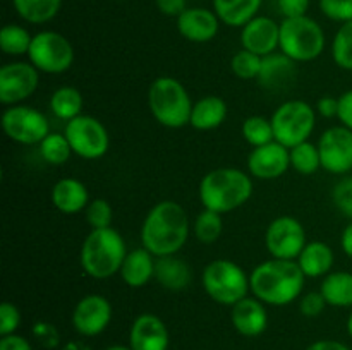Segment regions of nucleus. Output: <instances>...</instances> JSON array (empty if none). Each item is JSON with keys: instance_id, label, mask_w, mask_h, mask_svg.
I'll use <instances>...</instances> for the list:
<instances>
[{"instance_id": "1", "label": "nucleus", "mask_w": 352, "mask_h": 350, "mask_svg": "<svg viewBox=\"0 0 352 350\" xmlns=\"http://www.w3.org/2000/svg\"><path fill=\"white\" fill-rule=\"evenodd\" d=\"M188 213L175 201L157 202L141 226V244L155 257L177 254L188 242Z\"/></svg>"}, {"instance_id": "2", "label": "nucleus", "mask_w": 352, "mask_h": 350, "mask_svg": "<svg viewBox=\"0 0 352 350\" xmlns=\"http://www.w3.org/2000/svg\"><path fill=\"white\" fill-rule=\"evenodd\" d=\"M305 280L298 261L272 257L251 271L250 287L263 304L287 305L301 297Z\"/></svg>"}, {"instance_id": "3", "label": "nucleus", "mask_w": 352, "mask_h": 350, "mask_svg": "<svg viewBox=\"0 0 352 350\" xmlns=\"http://www.w3.org/2000/svg\"><path fill=\"white\" fill-rule=\"evenodd\" d=\"M253 194V180L239 168H215L199 182V201L203 208L229 213L250 201Z\"/></svg>"}, {"instance_id": "4", "label": "nucleus", "mask_w": 352, "mask_h": 350, "mask_svg": "<svg viewBox=\"0 0 352 350\" xmlns=\"http://www.w3.org/2000/svg\"><path fill=\"white\" fill-rule=\"evenodd\" d=\"M126 256V242L117 230L93 229L82 242L81 266L88 277L105 280L120 273Z\"/></svg>"}, {"instance_id": "5", "label": "nucleus", "mask_w": 352, "mask_h": 350, "mask_svg": "<svg viewBox=\"0 0 352 350\" xmlns=\"http://www.w3.org/2000/svg\"><path fill=\"white\" fill-rule=\"evenodd\" d=\"M191 102L188 89L174 78L162 75L151 82L148 89V106L158 124L168 129H179L189 124Z\"/></svg>"}, {"instance_id": "6", "label": "nucleus", "mask_w": 352, "mask_h": 350, "mask_svg": "<svg viewBox=\"0 0 352 350\" xmlns=\"http://www.w3.org/2000/svg\"><path fill=\"white\" fill-rule=\"evenodd\" d=\"M278 48L294 62H311L325 50V33L311 17H287L280 23Z\"/></svg>"}, {"instance_id": "7", "label": "nucleus", "mask_w": 352, "mask_h": 350, "mask_svg": "<svg viewBox=\"0 0 352 350\" xmlns=\"http://www.w3.org/2000/svg\"><path fill=\"white\" fill-rule=\"evenodd\" d=\"M201 283L210 299L230 307L248 297V292L251 290L246 271L229 259H215L206 264Z\"/></svg>"}, {"instance_id": "8", "label": "nucleus", "mask_w": 352, "mask_h": 350, "mask_svg": "<svg viewBox=\"0 0 352 350\" xmlns=\"http://www.w3.org/2000/svg\"><path fill=\"white\" fill-rule=\"evenodd\" d=\"M270 120L275 141L291 150L309 139L316 126V113L309 103L289 100L275 110Z\"/></svg>"}, {"instance_id": "9", "label": "nucleus", "mask_w": 352, "mask_h": 350, "mask_svg": "<svg viewBox=\"0 0 352 350\" xmlns=\"http://www.w3.org/2000/svg\"><path fill=\"white\" fill-rule=\"evenodd\" d=\"M30 62L45 74H62L74 62V48L71 41L55 31H41L34 34L28 51Z\"/></svg>"}, {"instance_id": "10", "label": "nucleus", "mask_w": 352, "mask_h": 350, "mask_svg": "<svg viewBox=\"0 0 352 350\" xmlns=\"http://www.w3.org/2000/svg\"><path fill=\"white\" fill-rule=\"evenodd\" d=\"M72 153L85 160H98L109 151L110 137L105 126L91 115H79L69 120L64 130Z\"/></svg>"}, {"instance_id": "11", "label": "nucleus", "mask_w": 352, "mask_h": 350, "mask_svg": "<svg viewBox=\"0 0 352 350\" xmlns=\"http://www.w3.org/2000/svg\"><path fill=\"white\" fill-rule=\"evenodd\" d=\"M2 129L9 139L19 144H40L50 134V124L36 108L14 105L3 112Z\"/></svg>"}, {"instance_id": "12", "label": "nucleus", "mask_w": 352, "mask_h": 350, "mask_svg": "<svg viewBox=\"0 0 352 350\" xmlns=\"http://www.w3.org/2000/svg\"><path fill=\"white\" fill-rule=\"evenodd\" d=\"M265 244L272 257L296 261L308 244L305 226L294 216H278L268 225Z\"/></svg>"}, {"instance_id": "13", "label": "nucleus", "mask_w": 352, "mask_h": 350, "mask_svg": "<svg viewBox=\"0 0 352 350\" xmlns=\"http://www.w3.org/2000/svg\"><path fill=\"white\" fill-rule=\"evenodd\" d=\"M322 168L336 175L349 174L352 170V129L336 126L327 129L318 141Z\"/></svg>"}, {"instance_id": "14", "label": "nucleus", "mask_w": 352, "mask_h": 350, "mask_svg": "<svg viewBox=\"0 0 352 350\" xmlns=\"http://www.w3.org/2000/svg\"><path fill=\"white\" fill-rule=\"evenodd\" d=\"M40 84V71L28 62H10L0 69V102L17 105L30 98Z\"/></svg>"}, {"instance_id": "15", "label": "nucleus", "mask_w": 352, "mask_h": 350, "mask_svg": "<svg viewBox=\"0 0 352 350\" xmlns=\"http://www.w3.org/2000/svg\"><path fill=\"white\" fill-rule=\"evenodd\" d=\"M112 319V305L103 295L89 294L76 304L72 325L82 336H96L109 326Z\"/></svg>"}, {"instance_id": "16", "label": "nucleus", "mask_w": 352, "mask_h": 350, "mask_svg": "<svg viewBox=\"0 0 352 350\" xmlns=\"http://www.w3.org/2000/svg\"><path fill=\"white\" fill-rule=\"evenodd\" d=\"M289 167H291L289 148L277 141L254 148L248 158L250 174L261 180H274V178L282 177L289 170Z\"/></svg>"}, {"instance_id": "17", "label": "nucleus", "mask_w": 352, "mask_h": 350, "mask_svg": "<svg viewBox=\"0 0 352 350\" xmlns=\"http://www.w3.org/2000/svg\"><path fill=\"white\" fill-rule=\"evenodd\" d=\"M241 43L248 51L267 57L272 55L280 45V24L265 16H256L243 26L241 31Z\"/></svg>"}, {"instance_id": "18", "label": "nucleus", "mask_w": 352, "mask_h": 350, "mask_svg": "<svg viewBox=\"0 0 352 350\" xmlns=\"http://www.w3.org/2000/svg\"><path fill=\"white\" fill-rule=\"evenodd\" d=\"M129 347L133 350H167L168 329L155 314H141L134 319L129 331Z\"/></svg>"}, {"instance_id": "19", "label": "nucleus", "mask_w": 352, "mask_h": 350, "mask_svg": "<svg viewBox=\"0 0 352 350\" xmlns=\"http://www.w3.org/2000/svg\"><path fill=\"white\" fill-rule=\"evenodd\" d=\"M220 19L215 12L201 7L186 9L177 17V30L182 36L192 43L212 41L219 33Z\"/></svg>"}, {"instance_id": "20", "label": "nucleus", "mask_w": 352, "mask_h": 350, "mask_svg": "<svg viewBox=\"0 0 352 350\" xmlns=\"http://www.w3.org/2000/svg\"><path fill=\"white\" fill-rule=\"evenodd\" d=\"M296 79V62L284 54H272L261 60L258 84L267 91H284Z\"/></svg>"}, {"instance_id": "21", "label": "nucleus", "mask_w": 352, "mask_h": 350, "mask_svg": "<svg viewBox=\"0 0 352 350\" xmlns=\"http://www.w3.org/2000/svg\"><path fill=\"white\" fill-rule=\"evenodd\" d=\"M230 319L243 336H258L267 329L268 314L263 302L256 297H244L232 305Z\"/></svg>"}, {"instance_id": "22", "label": "nucleus", "mask_w": 352, "mask_h": 350, "mask_svg": "<svg viewBox=\"0 0 352 350\" xmlns=\"http://www.w3.org/2000/svg\"><path fill=\"white\" fill-rule=\"evenodd\" d=\"M52 202L64 215H76L89 205L86 185L78 178H62L52 187Z\"/></svg>"}, {"instance_id": "23", "label": "nucleus", "mask_w": 352, "mask_h": 350, "mask_svg": "<svg viewBox=\"0 0 352 350\" xmlns=\"http://www.w3.org/2000/svg\"><path fill=\"white\" fill-rule=\"evenodd\" d=\"M148 249H133L127 253L120 268V278L131 288H141L155 278V259Z\"/></svg>"}, {"instance_id": "24", "label": "nucleus", "mask_w": 352, "mask_h": 350, "mask_svg": "<svg viewBox=\"0 0 352 350\" xmlns=\"http://www.w3.org/2000/svg\"><path fill=\"white\" fill-rule=\"evenodd\" d=\"M296 261H298L305 277H327L333 266V250L329 244L322 242V240H313V242L306 244Z\"/></svg>"}, {"instance_id": "25", "label": "nucleus", "mask_w": 352, "mask_h": 350, "mask_svg": "<svg viewBox=\"0 0 352 350\" xmlns=\"http://www.w3.org/2000/svg\"><path fill=\"white\" fill-rule=\"evenodd\" d=\"M155 278L167 290H184L191 283V270L188 263L174 256L157 257L155 261Z\"/></svg>"}, {"instance_id": "26", "label": "nucleus", "mask_w": 352, "mask_h": 350, "mask_svg": "<svg viewBox=\"0 0 352 350\" xmlns=\"http://www.w3.org/2000/svg\"><path fill=\"white\" fill-rule=\"evenodd\" d=\"M227 117V103L220 96H205L192 105L191 124L198 130H212L222 126Z\"/></svg>"}, {"instance_id": "27", "label": "nucleus", "mask_w": 352, "mask_h": 350, "mask_svg": "<svg viewBox=\"0 0 352 350\" xmlns=\"http://www.w3.org/2000/svg\"><path fill=\"white\" fill-rule=\"evenodd\" d=\"M263 0H213L215 14L227 26L243 27L260 10Z\"/></svg>"}, {"instance_id": "28", "label": "nucleus", "mask_w": 352, "mask_h": 350, "mask_svg": "<svg viewBox=\"0 0 352 350\" xmlns=\"http://www.w3.org/2000/svg\"><path fill=\"white\" fill-rule=\"evenodd\" d=\"M320 292L327 304L333 307H352V273L333 271L323 278Z\"/></svg>"}, {"instance_id": "29", "label": "nucleus", "mask_w": 352, "mask_h": 350, "mask_svg": "<svg viewBox=\"0 0 352 350\" xmlns=\"http://www.w3.org/2000/svg\"><path fill=\"white\" fill-rule=\"evenodd\" d=\"M82 95L78 88L72 86H62L55 89L54 95L50 96V110L57 119L60 120H72L81 115L82 110Z\"/></svg>"}, {"instance_id": "30", "label": "nucleus", "mask_w": 352, "mask_h": 350, "mask_svg": "<svg viewBox=\"0 0 352 350\" xmlns=\"http://www.w3.org/2000/svg\"><path fill=\"white\" fill-rule=\"evenodd\" d=\"M12 3L24 21L31 24H43L57 16L62 0H12Z\"/></svg>"}, {"instance_id": "31", "label": "nucleus", "mask_w": 352, "mask_h": 350, "mask_svg": "<svg viewBox=\"0 0 352 350\" xmlns=\"http://www.w3.org/2000/svg\"><path fill=\"white\" fill-rule=\"evenodd\" d=\"M33 36L30 31L17 24H6L0 31V48L6 55H24L30 51Z\"/></svg>"}, {"instance_id": "32", "label": "nucleus", "mask_w": 352, "mask_h": 350, "mask_svg": "<svg viewBox=\"0 0 352 350\" xmlns=\"http://www.w3.org/2000/svg\"><path fill=\"white\" fill-rule=\"evenodd\" d=\"M241 132L246 143H250L253 148L263 146V144L275 141L274 137V127H272V120L263 115H251L243 122Z\"/></svg>"}, {"instance_id": "33", "label": "nucleus", "mask_w": 352, "mask_h": 350, "mask_svg": "<svg viewBox=\"0 0 352 350\" xmlns=\"http://www.w3.org/2000/svg\"><path fill=\"white\" fill-rule=\"evenodd\" d=\"M289 153H291V167L301 175H313L322 167L318 146L309 141L291 148Z\"/></svg>"}, {"instance_id": "34", "label": "nucleus", "mask_w": 352, "mask_h": 350, "mask_svg": "<svg viewBox=\"0 0 352 350\" xmlns=\"http://www.w3.org/2000/svg\"><path fill=\"white\" fill-rule=\"evenodd\" d=\"M192 230H195L196 239L201 244H215L217 240L220 239L223 230V222L220 213L212 211V209H203L195 220V225H192Z\"/></svg>"}, {"instance_id": "35", "label": "nucleus", "mask_w": 352, "mask_h": 350, "mask_svg": "<svg viewBox=\"0 0 352 350\" xmlns=\"http://www.w3.org/2000/svg\"><path fill=\"white\" fill-rule=\"evenodd\" d=\"M40 153L47 163L58 167V165H64L65 161H69L72 154V148L65 134L50 132L40 143Z\"/></svg>"}, {"instance_id": "36", "label": "nucleus", "mask_w": 352, "mask_h": 350, "mask_svg": "<svg viewBox=\"0 0 352 350\" xmlns=\"http://www.w3.org/2000/svg\"><path fill=\"white\" fill-rule=\"evenodd\" d=\"M333 62L344 71H352V21L339 27L332 41Z\"/></svg>"}, {"instance_id": "37", "label": "nucleus", "mask_w": 352, "mask_h": 350, "mask_svg": "<svg viewBox=\"0 0 352 350\" xmlns=\"http://www.w3.org/2000/svg\"><path fill=\"white\" fill-rule=\"evenodd\" d=\"M261 60L263 57L253 54V51L241 50L230 60V69H232L234 75H237L243 81H250V79H258L261 69Z\"/></svg>"}, {"instance_id": "38", "label": "nucleus", "mask_w": 352, "mask_h": 350, "mask_svg": "<svg viewBox=\"0 0 352 350\" xmlns=\"http://www.w3.org/2000/svg\"><path fill=\"white\" fill-rule=\"evenodd\" d=\"M86 222L89 223L91 229H109L112 225V206L109 205L107 199L96 198L89 201V205L85 209Z\"/></svg>"}, {"instance_id": "39", "label": "nucleus", "mask_w": 352, "mask_h": 350, "mask_svg": "<svg viewBox=\"0 0 352 350\" xmlns=\"http://www.w3.org/2000/svg\"><path fill=\"white\" fill-rule=\"evenodd\" d=\"M320 9L329 19L337 23L352 21V0H320Z\"/></svg>"}, {"instance_id": "40", "label": "nucleus", "mask_w": 352, "mask_h": 350, "mask_svg": "<svg viewBox=\"0 0 352 350\" xmlns=\"http://www.w3.org/2000/svg\"><path fill=\"white\" fill-rule=\"evenodd\" d=\"M332 199L337 209L352 220V177H344L337 182L332 191Z\"/></svg>"}, {"instance_id": "41", "label": "nucleus", "mask_w": 352, "mask_h": 350, "mask_svg": "<svg viewBox=\"0 0 352 350\" xmlns=\"http://www.w3.org/2000/svg\"><path fill=\"white\" fill-rule=\"evenodd\" d=\"M21 325V312L10 302L0 304V336H7L16 333Z\"/></svg>"}, {"instance_id": "42", "label": "nucleus", "mask_w": 352, "mask_h": 350, "mask_svg": "<svg viewBox=\"0 0 352 350\" xmlns=\"http://www.w3.org/2000/svg\"><path fill=\"white\" fill-rule=\"evenodd\" d=\"M327 305L329 304H327L322 292H309V294L302 295L301 301H299V311L308 318H316V316L322 314Z\"/></svg>"}, {"instance_id": "43", "label": "nucleus", "mask_w": 352, "mask_h": 350, "mask_svg": "<svg viewBox=\"0 0 352 350\" xmlns=\"http://www.w3.org/2000/svg\"><path fill=\"white\" fill-rule=\"evenodd\" d=\"M309 7V0H278V9L284 17H301L306 16Z\"/></svg>"}, {"instance_id": "44", "label": "nucleus", "mask_w": 352, "mask_h": 350, "mask_svg": "<svg viewBox=\"0 0 352 350\" xmlns=\"http://www.w3.org/2000/svg\"><path fill=\"white\" fill-rule=\"evenodd\" d=\"M340 124L352 129V89L339 96V115Z\"/></svg>"}, {"instance_id": "45", "label": "nucleus", "mask_w": 352, "mask_h": 350, "mask_svg": "<svg viewBox=\"0 0 352 350\" xmlns=\"http://www.w3.org/2000/svg\"><path fill=\"white\" fill-rule=\"evenodd\" d=\"M316 110L322 117L325 119H333V117L339 115V98H333V96H323L316 103Z\"/></svg>"}, {"instance_id": "46", "label": "nucleus", "mask_w": 352, "mask_h": 350, "mask_svg": "<svg viewBox=\"0 0 352 350\" xmlns=\"http://www.w3.org/2000/svg\"><path fill=\"white\" fill-rule=\"evenodd\" d=\"M158 10L165 16L179 17L186 10V0H155Z\"/></svg>"}, {"instance_id": "47", "label": "nucleus", "mask_w": 352, "mask_h": 350, "mask_svg": "<svg viewBox=\"0 0 352 350\" xmlns=\"http://www.w3.org/2000/svg\"><path fill=\"white\" fill-rule=\"evenodd\" d=\"M0 350H33V347L30 345V342L24 336L12 333V335L2 336Z\"/></svg>"}, {"instance_id": "48", "label": "nucleus", "mask_w": 352, "mask_h": 350, "mask_svg": "<svg viewBox=\"0 0 352 350\" xmlns=\"http://www.w3.org/2000/svg\"><path fill=\"white\" fill-rule=\"evenodd\" d=\"M306 350H351L349 347L344 343L337 342V340H318V342L311 343Z\"/></svg>"}, {"instance_id": "49", "label": "nucleus", "mask_w": 352, "mask_h": 350, "mask_svg": "<svg viewBox=\"0 0 352 350\" xmlns=\"http://www.w3.org/2000/svg\"><path fill=\"white\" fill-rule=\"evenodd\" d=\"M340 246H342L344 253H346L349 257H352V220L349 225L344 229L342 237H340Z\"/></svg>"}, {"instance_id": "50", "label": "nucleus", "mask_w": 352, "mask_h": 350, "mask_svg": "<svg viewBox=\"0 0 352 350\" xmlns=\"http://www.w3.org/2000/svg\"><path fill=\"white\" fill-rule=\"evenodd\" d=\"M107 350H133V349H131V347H124V345H112V347H109Z\"/></svg>"}, {"instance_id": "51", "label": "nucleus", "mask_w": 352, "mask_h": 350, "mask_svg": "<svg viewBox=\"0 0 352 350\" xmlns=\"http://www.w3.org/2000/svg\"><path fill=\"white\" fill-rule=\"evenodd\" d=\"M347 333H349V336L352 338V312L349 314V319H347Z\"/></svg>"}]
</instances>
